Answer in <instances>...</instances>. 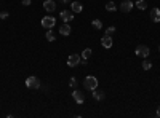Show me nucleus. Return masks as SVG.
<instances>
[{
  "label": "nucleus",
  "mask_w": 160,
  "mask_h": 118,
  "mask_svg": "<svg viewBox=\"0 0 160 118\" xmlns=\"http://www.w3.org/2000/svg\"><path fill=\"white\" fill-rule=\"evenodd\" d=\"M83 86H85V89H88V91H93V89L98 88V78L93 77V75H88L85 78V81H83Z\"/></svg>",
  "instance_id": "nucleus-1"
},
{
  "label": "nucleus",
  "mask_w": 160,
  "mask_h": 118,
  "mask_svg": "<svg viewBox=\"0 0 160 118\" xmlns=\"http://www.w3.org/2000/svg\"><path fill=\"white\" fill-rule=\"evenodd\" d=\"M56 26V18L53 16H43L42 18V27H45V29H53V27Z\"/></svg>",
  "instance_id": "nucleus-2"
},
{
  "label": "nucleus",
  "mask_w": 160,
  "mask_h": 118,
  "mask_svg": "<svg viewBox=\"0 0 160 118\" xmlns=\"http://www.w3.org/2000/svg\"><path fill=\"white\" fill-rule=\"evenodd\" d=\"M135 53H136V56H141V58H147L149 56V46H146V45H138L136 46V50H135Z\"/></svg>",
  "instance_id": "nucleus-3"
},
{
  "label": "nucleus",
  "mask_w": 160,
  "mask_h": 118,
  "mask_svg": "<svg viewBox=\"0 0 160 118\" xmlns=\"http://www.w3.org/2000/svg\"><path fill=\"white\" fill-rule=\"evenodd\" d=\"M26 86L31 89H39L40 88V80L37 77H29L26 80Z\"/></svg>",
  "instance_id": "nucleus-4"
},
{
  "label": "nucleus",
  "mask_w": 160,
  "mask_h": 118,
  "mask_svg": "<svg viewBox=\"0 0 160 118\" xmlns=\"http://www.w3.org/2000/svg\"><path fill=\"white\" fill-rule=\"evenodd\" d=\"M133 6H135V3L131 2V0H123V2L119 5V8H120V11H123V13H130Z\"/></svg>",
  "instance_id": "nucleus-5"
},
{
  "label": "nucleus",
  "mask_w": 160,
  "mask_h": 118,
  "mask_svg": "<svg viewBox=\"0 0 160 118\" xmlns=\"http://www.w3.org/2000/svg\"><path fill=\"white\" fill-rule=\"evenodd\" d=\"M80 54H71V56L67 58V66L69 67H75V66H79L80 64Z\"/></svg>",
  "instance_id": "nucleus-6"
},
{
  "label": "nucleus",
  "mask_w": 160,
  "mask_h": 118,
  "mask_svg": "<svg viewBox=\"0 0 160 118\" xmlns=\"http://www.w3.org/2000/svg\"><path fill=\"white\" fill-rule=\"evenodd\" d=\"M59 16H61V19L64 21V23H71V21L74 19V11H72V10H71V11H67V10H62Z\"/></svg>",
  "instance_id": "nucleus-7"
},
{
  "label": "nucleus",
  "mask_w": 160,
  "mask_h": 118,
  "mask_svg": "<svg viewBox=\"0 0 160 118\" xmlns=\"http://www.w3.org/2000/svg\"><path fill=\"white\" fill-rule=\"evenodd\" d=\"M72 98H74V101L77 104H83V102H85V94H83L82 91H77V89L72 93Z\"/></svg>",
  "instance_id": "nucleus-8"
},
{
  "label": "nucleus",
  "mask_w": 160,
  "mask_h": 118,
  "mask_svg": "<svg viewBox=\"0 0 160 118\" xmlns=\"http://www.w3.org/2000/svg\"><path fill=\"white\" fill-rule=\"evenodd\" d=\"M43 8L48 13L54 11V10H56V3H54V0H45V2H43Z\"/></svg>",
  "instance_id": "nucleus-9"
},
{
  "label": "nucleus",
  "mask_w": 160,
  "mask_h": 118,
  "mask_svg": "<svg viewBox=\"0 0 160 118\" xmlns=\"http://www.w3.org/2000/svg\"><path fill=\"white\" fill-rule=\"evenodd\" d=\"M151 19L154 23H160V8H152L151 10Z\"/></svg>",
  "instance_id": "nucleus-10"
},
{
  "label": "nucleus",
  "mask_w": 160,
  "mask_h": 118,
  "mask_svg": "<svg viewBox=\"0 0 160 118\" xmlns=\"http://www.w3.org/2000/svg\"><path fill=\"white\" fill-rule=\"evenodd\" d=\"M112 43H114V41H112V38H110V35H104L101 38V45L104 48H110V46H112Z\"/></svg>",
  "instance_id": "nucleus-11"
},
{
  "label": "nucleus",
  "mask_w": 160,
  "mask_h": 118,
  "mask_svg": "<svg viewBox=\"0 0 160 118\" xmlns=\"http://www.w3.org/2000/svg\"><path fill=\"white\" fill-rule=\"evenodd\" d=\"M71 26H69L67 23H64V24H62L61 27H59V34H61V35H69V34H71Z\"/></svg>",
  "instance_id": "nucleus-12"
},
{
  "label": "nucleus",
  "mask_w": 160,
  "mask_h": 118,
  "mask_svg": "<svg viewBox=\"0 0 160 118\" xmlns=\"http://www.w3.org/2000/svg\"><path fill=\"white\" fill-rule=\"evenodd\" d=\"M71 10H72L74 13H80V11L83 10V5H82L80 2H72V3H71Z\"/></svg>",
  "instance_id": "nucleus-13"
},
{
  "label": "nucleus",
  "mask_w": 160,
  "mask_h": 118,
  "mask_svg": "<svg viewBox=\"0 0 160 118\" xmlns=\"http://www.w3.org/2000/svg\"><path fill=\"white\" fill-rule=\"evenodd\" d=\"M93 98L96 101H102L104 99V93L102 91H98V89H93Z\"/></svg>",
  "instance_id": "nucleus-14"
},
{
  "label": "nucleus",
  "mask_w": 160,
  "mask_h": 118,
  "mask_svg": "<svg viewBox=\"0 0 160 118\" xmlns=\"http://www.w3.org/2000/svg\"><path fill=\"white\" fill-rule=\"evenodd\" d=\"M135 5H136L140 10H146V8H147V3H146V0H138Z\"/></svg>",
  "instance_id": "nucleus-15"
},
{
  "label": "nucleus",
  "mask_w": 160,
  "mask_h": 118,
  "mask_svg": "<svg viewBox=\"0 0 160 118\" xmlns=\"http://www.w3.org/2000/svg\"><path fill=\"white\" fill-rule=\"evenodd\" d=\"M106 10H107V11H115V10H117V5H115L114 2H107V3H106Z\"/></svg>",
  "instance_id": "nucleus-16"
},
{
  "label": "nucleus",
  "mask_w": 160,
  "mask_h": 118,
  "mask_svg": "<svg viewBox=\"0 0 160 118\" xmlns=\"http://www.w3.org/2000/svg\"><path fill=\"white\" fill-rule=\"evenodd\" d=\"M91 53H93V51L90 50V48H85V50H83V53H82V58H83V59H88L90 56H91Z\"/></svg>",
  "instance_id": "nucleus-17"
},
{
  "label": "nucleus",
  "mask_w": 160,
  "mask_h": 118,
  "mask_svg": "<svg viewBox=\"0 0 160 118\" xmlns=\"http://www.w3.org/2000/svg\"><path fill=\"white\" fill-rule=\"evenodd\" d=\"M45 38H47L48 41H54V34H53L50 29H48V30H47V34H45Z\"/></svg>",
  "instance_id": "nucleus-18"
},
{
  "label": "nucleus",
  "mask_w": 160,
  "mask_h": 118,
  "mask_svg": "<svg viewBox=\"0 0 160 118\" xmlns=\"http://www.w3.org/2000/svg\"><path fill=\"white\" fill-rule=\"evenodd\" d=\"M143 69H144V70H149V69H152V62L147 61V59H144L143 61Z\"/></svg>",
  "instance_id": "nucleus-19"
},
{
  "label": "nucleus",
  "mask_w": 160,
  "mask_h": 118,
  "mask_svg": "<svg viewBox=\"0 0 160 118\" xmlns=\"http://www.w3.org/2000/svg\"><path fill=\"white\" fill-rule=\"evenodd\" d=\"M93 27H95V29H101V27H102V23H101V21L99 19H93Z\"/></svg>",
  "instance_id": "nucleus-20"
},
{
  "label": "nucleus",
  "mask_w": 160,
  "mask_h": 118,
  "mask_svg": "<svg viewBox=\"0 0 160 118\" xmlns=\"http://www.w3.org/2000/svg\"><path fill=\"white\" fill-rule=\"evenodd\" d=\"M114 32H115V27L110 26V27H107V29H106V35H112Z\"/></svg>",
  "instance_id": "nucleus-21"
},
{
  "label": "nucleus",
  "mask_w": 160,
  "mask_h": 118,
  "mask_svg": "<svg viewBox=\"0 0 160 118\" xmlns=\"http://www.w3.org/2000/svg\"><path fill=\"white\" fill-rule=\"evenodd\" d=\"M69 85H71L72 88H75V86H77V78H75V77H71V80H69Z\"/></svg>",
  "instance_id": "nucleus-22"
},
{
  "label": "nucleus",
  "mask_w": 160,
  "mask_h": 118,
  "mask_svg": "<svg viewBox=\"0 0 160 118\" xmlns=\"http://www.w3.org/2000/svg\"><path fill=\"white\" fill-rule=\"evenodd\" d=\"M8 16H10V13H8V11H3V13H0V18H2V19H6Z\"/></svg>",
  "instance_id": "nucleus-23"
},
{
  "label": "nucleus",
  "mask_w": 160,
  "mask_h": 118,
  "mask_svg": "<svg viewBox=\"0 0 160 118\" xmlns=\"http://www.w3.org/2000/svg\"><path fill=\"white\" fill-rule=\"evenodd\" d=\"M23 5L24 6H29L31 5V0H23Z\"/></svg>",
  "instance_id": "nucleus-24"
},
{
  "label": "nucleus",
  "mask_w": 160,
  "mask_h": 118,
  "mask_svg": "<svg viewBox=\"0 0 160 118\" xmlns=\"http://www.w3.org/2000/svg\"><path fill=\"white\" fill-rule=\"evenodd\" d=\"M58 2H59V3H69L71 0H58Z\"/></svg>",
  "instance_id": "nucleus-25"
},
{
  "label": "nucleus",
  "mask_w": 160,
  "mask_h": 118,
  "mask_svg": "<svg viewBox=\"0 0 160 118\" xmlns=\"http://www.w3.org/2000/svg\"><path fill=\"white\" fill-rule=\"evenodd\" d=\"M157 116H158V118H160V107H158V109H157Z\"/></svg>",
  "instance_id": "nucleus-26"
},
{
  "label": "nucleus",
  "mask_w": 160,
  "mask_h": 118,
  "mask_svg": "<svg viewBox=\"0 0 160 118\" xmlns=\"http://www.w3.org/2000/svg\"><path fill=\"white\" fill-rule=\"evenodd\" d=\"M158 51H160V46H158Z\"/></svg>",
  "instance_id": "nucleus-27"
}]
</instances>
